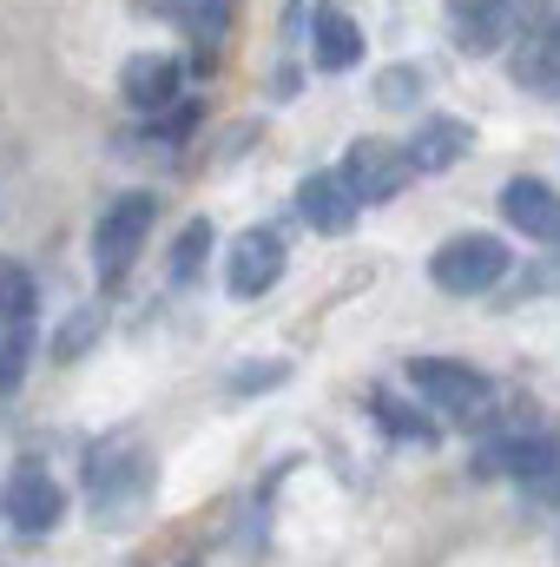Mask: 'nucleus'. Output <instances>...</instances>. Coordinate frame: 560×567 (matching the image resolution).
<instances>
[{
	"label": "nucleus",
	"instance_id": "1",
	"mask_svg": "<svg viewBox=\"0 0 560 567\" xmlns=\"http://www.w3.org/2000/svg\"><path fill=\"white\" fill-rule=\"evenodd\" d=\"M554 0H448V40L481 60V53H501L515 40H528L541 20H548Z\"/></svg>",
	"mask_w": 560,
	"mask_h": 567
},
{
	"label": "nucleus",
	"instance_id": "2",
	"mask_svg": "<svg viewBox=\"0 0 560 567\" xmlns=\"http://www.w3.org/2000/svg\"><path fill=\"white\" fill-rule=\"evenodd\" d=\"M403 383L416 390L428 410H442L448 423H481L495 410V383L475 363H455V357H409Z\"/></svg>",
	"mask_w": 560,
	"mask_h": 567
},
{
	"label": "nucleus",
	"instance_id": "3",
	"mask_svg": "<svg viewBox=\"0 0 560 567\" xmlns=\"http://www.w3.org/2000/svg\"><path fill=\"white\" fill-rule=\"evenodd\" d=\"M145 495H152V462H145L139 449H100V455H86V502H93L100 528L139 522Z\"/></svg>",
	"mask_w": 560,
	"mask_h": 567
},
{
	"label": "nucleus",
	"instance_id": "4",
	"mask_svg": "<svg viewBox=\"0 0 560 567\" xmlns=\"http://www.w3.org/2000/svg\"><path fill=\"white\" fill-rule=\"evenodd\" d=\"M152 218H158V198L152 192H120L100 212V225H93V271H100V284H120L133 271V258L145 251Z\"/></svg>",
	"mask_w": 560,
	"mask_h": 567
},
{
	"label": "nucleus",
	"instance_id": "5",
	"mask_svg": "<svg viewBox=\"0 0 560 567\" xmlns=\"http://www.w3.org/2000/svg\"><path fill=\"white\" fill-rule=\"evenodd\" d=\"M508 245L501 238H488V231H462V238H448L435 258H428V278L442 284L448 297H481V290H495V284L508 278Z\"/></svg>",
	"mask_w": 560,
	"mask_h": 567
},
{
	"label": "nucleus",
	"instance_id": "6",
	"mask_svg": "<svg viewBox=\"0 0 560 567\" xmlns=\"http://www.w3.org/2000/svg\"><path fill=\"white\" fill-rule=\"evenodd\" d=\"M0 515H7L13 535H46V528H60L66 495H60V482H53L40 462H20V468L7 475V488H0Z\"/></svg>",
	"mask_w": 560,
	"mask_h": 567
},
{
	"label": "nucleus",
	"instance_id": "7",
	"mask_svg": "<svg viewBox=\"0 0 560 567\" xmlns=\"http://www.w3.org/2000/svg\"><path fill=\"white\" fill-rule=\"evenodd\" d=\"M336 172H343V185H350L363 205H390V198L409 185V172H416V165H409V152H403V145L356 140L350 152H343V165H336Z\"/></svg>",
	"mask_w": 560,
	"mask_h": 567
},
{
	"label": "nucleus",
	"instance_id": "8",
	"mask_svg": "<svg viewBox=\"0 0 560 567\" xmlns=\"http://www.w3.org/2000/svg\"><path fill=\"white\" fill-rule=\"evenodd\" d=\"M120 100L145 113V120H158V113H172L178 100H185V60L178 53H133L126 66H120Z\"/></svg>",
	"mask_w": 560,
	"mask_h": 567
},
{
	"label": "nucleus",
	"instance_id": "9",
	"mask_svg": "<svg viewBox=\"0 0 560 567\" xmlns=\"http://www.w3.org/2000/svg\"><path fill=\"white\" fill-rule=\"evenodd\" d=\"M495 205H501V218H508L528 245H560V192L548 178H508Z\"/></svg>",
	"mask_w": 560,
	"mask_h": 567
},
{
	"label": "nucleus",
	"instance_id": "10",
	"mask_svg": "<svg viewBox=\"0 0 560 567\" xmlns=\"http://www.w3.org/2000/svg\"><path fill=\"white\" fill-rule=\"evenodd\" d=\"M481 475H515V482H548L560 475V442L554 435H495L481 455H475Z\"/></svg>",
	"mask_w": 560,
	"mask_h": 567
},
{
	"label": "nucleus",
	"instance_id": "11",
	"mask_svg": "<svg viewBox=\"0 0 560 567\" xmlns=\"http://www.w3.org/2000/svg\"><path fill=\"white\" fill-rule=\"evenodd\" d=\"M297 212H303V225H310V231H323V238H343V231L356 225L363 198L343 185V172H310V178L297 185Z\"/></svg>",
	"mask_w": 560,
	"mask_h": 567
},
{
	"label": "nucleus",
	"instance_id": "12",
	"mask_svg": "<svg viewBox=\"0 0 560 567\" xmlns=\"http://www.w3.org/2000/svg\"><path fill=\"white\" fill-rule=\"evenodd\" d=\"M283 238L278 231H245L238 245H231V265H225V284H231V297H265L271 284L283 278Z\"/></svg>",
	"mask_w": 560,
	"mask_h": 567
},
{
	"label": "nucleus",
	"instance_id": "13",
	"mask_svg": "<svg viewBox=\"0 0 560 567\" xmlns=\"http://www.w3.org/2000/svg\"><path fill=\"white\" fill-rule=\"evenodd\" d=\"M515 80L541 100H560V13H548L528 40H515Z\"/></svg>",
	"mask_w": 560,
	"mask_h": 567
},
{
	"label": "nucleus",
	"instance_id": "14",
	"mask_svg": "<svg viewBox=\"0 0 560 567\" xmlns=\"http://www.w3.org/2000/svg\"><path fill=\"white\" fill-rule=\"evenodd\" d=\"M310 60H317V73H350V66L363 60V27H356L350 13L323 7V13L310 20Z\"/></svg>",
	"mask_w": 560,
	"mask_h": 567
},
{
	"label": "nucleus",
	"instance_id": "15",
	"mask_svg": "<svg viewBox=\"0 0 560 567\" xmlns=\"http://www.w3.org/2000/svg\"><path fill=\"white\" fill-rule=\"evenodd\" d=\"M468 140H475V133H468L462 120H422L403 152H409V165H416V172H448V165H462Z\"/></svg>",
	"mask_w": 560,
	"mask_h": 567
},
{
	"label": "nucleus",
	"instance_id": "16",
	"mask_svg": "<svg viewBox=\"0 0 560 567\" xmlns=\"http://www.w3.org/2000/svg\"><path fill=\"white\" fill-rule=\"evenodd\" d=\"M0 323H7V343L33 350V278L13 258H0Z\"/></svg>",
	"mask_w": 560,
	"mask_h": 567
},
{
	"label": "nucleus",
	"instance_id": "17",
	"mask_svg": "<svg viewBox=\"0 0 560 567\" xmlns=\"http://www.w3.org/2000/svg\"><path fill=\"white\" fill-rule=\"evenodd\" d=\"M370 416L383 423V435H390V442H409V449H435V442H442V429L428 423L416 403H396V396H383V390L370 396Z\"/></svg>",
	"mask_w": 560,
	"mask_h": 567
},
{
	"label": "nucleus",
	"instance_id": "18",
	"mask_svg": "<svg viewBox=\"0 0 560 567\" xmlns=\"http://www.w3.org/2000/svg\"><path fill=\"white\" fill-rule=\"evenodd\" d=\"M225 27H231V0H198V7H185V33H191V60H198V66L218 60Z\"/></svg>",
	"mask_w": 560,
	"mask_h": 567
},
{
	"label": "nucleus",
	"instance_id": "19",
	"mask_svg": "<svg viewBox=\"0 0 560 567\" xmlns=\"http://www.w3.org/2000/svg\"><path fill=\"white\" fill-rule=\"evenodd\" d=\"M205 258H211V218H191V225L178 231L172 258H165V278H172V284H191L198 271H205Z\"/></svg>",
	"mask_w": 560,
	"mask_h": 567
},
{
	"label": "nucleus",
	"instance_id": "20",
	"mask_svg": "<svg viewBox=\"0 0 560 567\" xmlns=\"http://www.w3.org/2000/svg\"><path fill=\"white\" fill-rule=\"evenodd\" d=\"M416 100H422V73L416 66H383V73H376V106L403 113V106H416Z\"/></svg>",
	"mask_w": 560,
	"mask_h": 567
},
{
	"label": "nucleus",
	"instance_id": "21",
	"mask_svg": "<svg viewBox=\"0 0 560 567\" xmlns=\"http://www.w3.org/2000/svg\"><path fill=\"white\" fill-rule=\"evenodd\" d=\"M198 120H205V113H198L191 100H178L172 113H158V120L145 126V140H152V145H185L191 133H198Z\"/></svg>",
	"mask_w": 560,
	"mask_h": 567
},
{
	"label": "nucleus",
	"instance_id": "22",
	"mask_svg": "<svg viewBox=\"0 0 560 567\" xmlns=\"http://www.w3.org/2000/svg\"><path fill=\"white\" fill-rule=\"evenodd\" d=\"M86 337H100V317H93V310H80V317L53 337V357H60V363H73V357L86 350Z\"/></svg>",
	"mask_w": 560,
	"mask_h": 567
},
{
	"label": "nucleus",
	"instance_id": "23",
	"mask_svg": "<svg viewBox=\"0 0 560 567\" xmlns=\"http://www.w3.org/2000/svg\"><path fill=\"white\" fill-rule=\"evenodd\" d=\"M20 370H27V350H20V343H0V396L20 383Z\"/></svg>",
	"mask_w": 560,
	"mask_h": 567
},
{
	"label": "nucleus",
	"instance_id": "24",
	"mask_svg": "<svg viewBox=\"0 0 560 567\" xmlns=\"http://www.w3.org/2000/svg\"><path fill=\"white\" fill-rule=\"evenodd\" d=\"M283 370H231V390H265V383H278Z\"/></svg>",
	"mask_w": 560,
	"mask_h": 567
}]
</instances>
